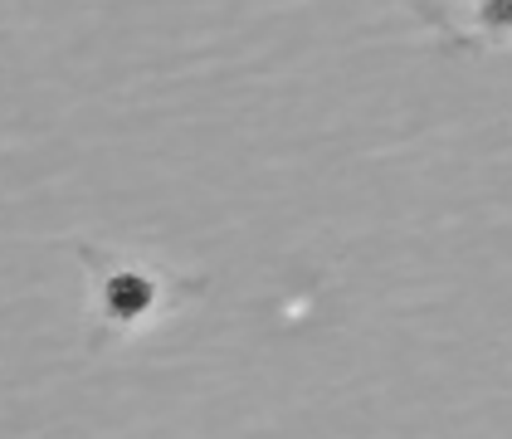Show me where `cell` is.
Masks as SVG:
<instances>
[{
    "instance_id": "cell-1",
    "label": "cell",
    "mask_w": 512,
    "mask_h": 439,
    "mask_svg": "<svg viewBox=\"0 0 512 439\" xmlns=\"http://www.w3.org/2000/svg\"><path fill=\"white\" fill-rule=\"evenodd\" d=\"M69 249L79 254V264L88 269V283H93L88 352L127 342V337L166 322L171 313H181L186 303L205 298V279L171 274V269L147 264L137 254H122V249H108V244H93V240H74Z\"/></svg>"
},
{
    "instance_id": "cell-2",
    "label": "cell",
    "mask_w": 512,
    "mask_h": 439,
    "mask_svg": "<svg viewBox=\"0 0 512 439\" xmlns=\"http://www.w3.org/2000/svg\"><path fill=\"white\" fill-rule=\"evenodd\" d=\"M478 20L488 25V35H512V0H483Z\"/></svg>"
}]
</instances>
